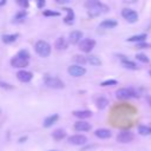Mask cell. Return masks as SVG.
<instances>
[{"instance_id":"obj_1","label":"cell","mask_w":151,"mask_h":151,"mask_svg":"<svg viewBox=\"0 0 151 151\" xmlns=\"http://www.w3.org/2000/svg\"><path fill=\"white\" fill-rule=\"evenodd\" d=\"M85 7L88 8L87 13L90 17H97L99 14H103V13H106L109 12V6L100 2V1H97V0H90V1H86L85 2Z\"/></svg>"},{"instance_id":"obj_2","label":"cell","mask_w":151,"mask_h":151,"mask_svg":"<svg viewBox=\"0 0 151 151\" xmlns=\"http://www.w3.org/2000/svg\"><path fill=\"white\" fill-rule=\"evenodd\" d=\"M28 63H29V53L26 50L19 51V53L15 54L11 59V65H12V67H15V68L26 67L28 65Z\"/></svg>"},{"instance_id":"obj_3","label":"cell","mask_w":151,"mask_h":151,"mask_svg":"<svg viewBox=\"0 0 151 151\" xmlns=\"http://www.w3.org/2000/svg\"><path fill=\"white\" fill-rule=\"evenodd\" d=\"M116 97L120 100H124V99H130V98H139V93L132 87H129V88L123 87L116 91Z\"/></svg>"},{"instance_id":"obj_4","label":"cell","mask_w":151,"mask_h":151,"mask_svg":"<svg viewBox=\"0 0 151 151\" xmlns=\"http://www.w3.org/2000/svg\"><path fill=\"white\" fill-rule=\"evenodd\" d=\"M34 50L42 58H46V57H48L51 54V45L48 42L44 41V40L37 41L35 45H34Z\"/></svg>"},{"instance_id":"obj_5","label":"cell","mask_w":151,"mask_h":151,"mask_svg":"<svg viewBox=\"0 0 151 151\" xmlns=\"http://www.w3.org/2000/svg\"><path fill=\"white\" fill-rule=\"evenodd\" d=\"M44 84L47 86V87H51V88H55V90H59V88H64V83L61 79L57 78V77H51V76H45L44 77Z\"/></svg>"},{"instance_id":"obj_6","label":"cell","mask_w":151,"mask_h":151,"mask_svg":"<svg viewBox=\"0 0 151 151\" xmlns=\"http://www.w3.org/2000/svg\"><path fill=\"white\" fill-rule=\"evenodd\" d=\"M94 46H96V40H93L91 38H85L79 42V50L84 53L91 52Z\"/></svg>"},{"instance_id":"obj_7","label":"cell","mask_w":151,"mask_h":151,"mask_svg":"<svg viewBox=\"0 0 151 151\" xmlns=\"http://www.w3.org/2000/svg\"><path fill=\"white\" fill-rule=\"evenodd\" d=\"M122 17L127 22H131V24H133V22H136L138 20V13L136 11L131 9V8H124L122 11Z\"/></svg>"},{"instance_id":"obj_8","label":"cell","mask_w":151,"mask_h":151,"mask_svg":"<svg viewBox=\"0 0 151 151\" xmlns=\"http://www.w3.org/2000/svg\"><path fill=\"white\" fill-rule=\"evenodd\" d=\"M133 138H134V134L131 131H127V130L120 131L117 134V140L119 143H130L131 140H133Z\"/></svg>"},{"instance_id":"obj_9","label":"cell","mask_w":151,"mask_h":151,"mask_svg":"<svg viewBox=\"0 0 151 151\" xmlns=\"http://www.w3.org/2000/svg\"><path fill=\"white\" fill-rule=\"evenodd\" d=\"M67 142L72 145H84L87 143V138L84 134H73L68 137Z\"/></svg>"},{"instance_id":"obj_10","label":"cell","mask_w":151,"mask_h":151,"mask_svg":"<svg viewBox=\"0 0 151 151\" xmlns=\"http://www.w3.org/2000/svg\"><path fill=\"white\" fill-rule=\"evenodd\" d=\"M68 73L72 77H81L86 73V68L80 65H71L68 67Z\"/></svg>"},{"instance_id":"obj_11","label":"cell","mask_w":151,"mask_h":151,"mask_svg":"<svg viewBox=\"0 0 151 151\" xmlns=\"http://www.w3.org/2000/svg\"><path fill=\"white\" fill-rule=\"evenodd\" d=\"M17 78L20 80V81H22V83H28V81H31L32 80V78H33V74H32V72H28V71H19L18 73H17Z\"/></svg>"},{"instance_id":"obj_12","label":"cell","mask_w":151,"mask_h":151,"mask_svg":"<svg viewBox=\"0 0 151 151\" xmlns=\"http://www.w3.org/2000/svg\"><path fill=\"white\" fill-rule=\"evenodd\" d=\"M73 129L76 131H90L91 130V124L85 122V120H79V122L74 123Z\"/></svg>"},{"instance_id":"obj_13","label":"cell","mask_w":151,"mask_h":151,"mask_svg":"<svg viewBox=\"0 0 151 151\" xmlns=\"http://www.w3.org/2000/svg\"><path fill=\"white\" fill-rule=\"evenodd\" d=\"M81 38H83V32L81 31H78V29L72 31L70 33V35H68V40H70L71 44H78V42H80Z\"/></svg>"},{"instance_id":"obj_14","label":"cell","mask_w":151,"mask_h":151,"mask_svg":"<svg viewBox=\"0 0 151 151\" xmlns=\"http://www.w3.org/2000/svg\"><path fill=\"white\" fill-rule=\"evenodd\" d=\"M94 134H96L98 138H100V139H106V138H110L112 133H111V131L107 130V129H97V130L94 131Z\"/></svg>"},{"instance_id":"obj_15","label":"cell","mask_w":151,"mask_h":151,"mask_svg":"<svg viewBox=\"0 0 151 151\" xmlns=\"http://www.w3.org/2000/svg\"><path fill=\"white\" fill-rule=\"evenodd\" d=\"M117 25H118V22L114 19H105L99 24V27L100 28H113Z\"/></svg>"},{"instance_id":"obj_16","label":"cell","mask_w":151,"mask_h":151,"mask_svg":"<svg viewBox=\"0 0 151 151\" xmlns=\"http://www.w3.org/2000/svg\"><path fill=\"white\" fill-rule=\"evenodd\" d=\"M54 46H55V48L57 50H66L67 47H68V42L66 41V39L64 38V37H59L57 40H55V42H54Z\"/></svg>"},{"instance_id":"obj_17","label":"cell","mask_w":151,"mask_h":151,"mask_svg":"<svg viewBox=\"0 0 151 151\" xmlns=\"http://www.w3.org/2000/svg\"><path fill=\"white\" fill-rule=\"evenodd\" d=\"M73 116L80 119H86L92 116V112L90 110H78V111H73Z\"/></svg>"},{"instance_id":"obj_18","label":"cell","mask_w":151,"mask_h":151,"mask_svg":"<svg viewBox=\"0 0 151 151\" xmlns=\"http://www.w3.org/2000/svg\"><path fill=\"white\" fill-rule=\"evenodd\" d=\"M119 57H120L122 64H123V66H124L125 68H129V70H137V68H138L137 65H136L133 61L129 60L127 58H124V55H119Z\"/></svg>"},{"instance_id":"obj_19","label":"cell","mask_w":151,"mask_h":151,"mask_svg":"<svg viewBox=\"0 0 151 151\" xmlns=\"http://www.w3.org/2000/svg\"><path fill=\"white\" fill-rule=\"evenodd\" d=\"M59 119V114H52V116H48V117H46L45 118V120H44V126L45 127H50V126H52L54 123H57V120Z\"/></svg>"},{"instance_id":"obj_20","label":"cell","mask_w":151,"mask_h":151,"mask_svg":"<svg viewBox=\"0 0 151 151\" xmlns=\"http://www.w3.org/2000/svg\"><path fill=\"white\" fill-rule=\"evenodd\" d=\"M145 38H146V34H145V33H142V34H136V35H132V37L127 38V39H126V41H130V42H137V44H139V42H143V41L145 40Z\"/></svg>"},{"instance_id":"obj_21","label":"cell","mask_w":151,"mask_h":151,"mask_svg":"<svg viewBox=\"0 0 151 151\" xmlns=\"http://www.w3.org/2000/svg\"><path fill=\"white\" fill-rule=\"evenodd\" d=\"M18 37H19L18 33H14V34H4L1 39H2V41H4L5 44H11V42L15 41V40L18 39Z\"/></svg>"},{"instance_id":"obj_22","label":"cell","mask_w":151,"mask_h":151,"mask_svg":"<svg viewBox=\"0 0 151 151\" xmlns=\"http://www.w3.org/2000/svg\"><path fill=\"white\" fill-rule=\"evenodd\" d=\"M107 104H109V100H107V98H105V97H99V98L96 99V105H97V107H98L99 110L105 109V107L107 106Z\"/></svg>"},{"instance_id":"obj_23","label":"cell","mask_w":151,"mask_h":151,"mask_svg":"<svg viewBox=\"0 0 151 151\" xmlns=\"http://www.w3.org/2000/svg\"><path fill=\"white\" fill-rule=\"evenodd\" d=\"M65 136H66V132H65L63 129H57V130L53 131V133H52V137H53L55 140H61V139L65 138Z\"/></svg>"},{"instance_id":"obj_24","label":"cell","mask_w":151,"mask_h":151,"mask_svg":"<svg viewBox=\"0 0 151 151\" xmlns=\"http://www.w3.org/2000/svg\"><path fill=\"white\" fill-rule=\"evenodd\" d=\"M66 12H67V15L65 17L64 21H65L66 24H72V22H73V19H74L73 9H72V8H70V7H67V8H66Z\"/></svg>"},{"instance_id":"obj_25","label":"cell","mask_w":151,"mask_h":151,"mask_svg":"<svg viewBox=\"0 0 151 151\" xmlns=\"http://www.w3.org/2000/svg\"><path fill=\"white\" fill-rule=\"evenodd\" d=\"M138 133L142 136H149L151 134V127L146 125H139L138 126Z\"/></svg>"},{"instance_id":"obj_26","label":"cell","mask_w":151,"mask_h":151,"mask_svg":"<svg viewBox=\"0 0 151 151\" xmlns=\"http://www.w3.org/2000/svg\"><path fill=\"white\" fill-rule=\"evenodd\" d=\"M73 61L76 63V65H83V64L87 63V58H85L84 55H80V54H76L73 57Z\"/></svg>"},{"instance_id":"obj_27","label":"cell","mask_w":151,"mask_h":151,"mask_svg":"<svg viewBox=\"0 0 151 151\" xmlns=\"http://www.w3.org/2000/svg\"><path fill=\"white\" fill-rule=\"evenodd\" d=\"M87 63H90V64L93 65V66H99V65H101V60H100L98 57H96V55H90V57H87Z\"/></svg>"},{"instance_id":"obj_28","label":"cell","mask_w":151,"mask_h":151,"mask_svg":"<svg viewBox=\"0 0 151 151\" xmlns=\"http://www.w3.org/2000/svg\"><path fill=\"white\" fill-rule=\"evenodd\" d=\"M27 15V12L26 11H19L15 17H14V22H18V21H22Z\"/></svg>"},{"instance_id":"obj_29","label":"cell","mask_w":151,"mask_h":151,"mask_svg":"<svg viewBox=\"0 0 151 151\" xmlns=\"http://www.w3.org/2000/svg\"><path fill=\"white\" fill-rule=\"evenodd\" d=\"M42 14L45 15V17H59L60 15V12H54V11H51V9H45L44 12H42Z\"/></svg>"},{"instance_id":"obj_30","label":"cell","mask_w":151,"mask_h":151,"mask_svg":"<svg viewBox=\"0 0 151 151\" xmlns=\"http://www.w3.org/2000/svg\"><path fill=\"white\" fill-rule=\"evenodd\" d=\"M136 59L137 60H139V61H142V63H149V58L144 54V53H137L136 54Z\"/></svg>"},{"instance_id":"obj_31","label":"cell","mask_w":151,"mask_h":151,"mask_svg":"<svg viewBox=\"0 0 151 151\" xmlns=\"http://www.w3.org/2000/svg\"><path fill=\"white\" fill-rule=\"evenodd\" d=\"M116 84H117V80H114V79H109V80L101 81V83H100V86H112V85H116Z\"/></svg>"},{"instance_id":"obj_32","label":"cell","mask_w":151,"mask_h":151,"mask_svg":"<svg viewBox=\"0 0 151 151\" xmlns=\"http://www.w3.org/2000/svg\"><path fill=\"white\" fill-rule=\"evenodd\" d=\"M17 4H18L19 6H21L22 8H27V7L29 6L28 1H25V0H18V1H17Z\"/></svg>"},{"instance_id":"obj_33","label":"cell","mask_w":151,"mask_h":151,"mask_svg":"<svg viewBox=\"0 0 151 151\" xmlns=\"http://www.w3.org/2000/svg\"><path fill=\"white\" fill-rule=\"evenodd\" d=\"M136 47L137 48H149V47H151V45L146 44V42H139V44L136 45Z\"/></svg>"},{"instance_id":"obj_34","label":"cell","mask_w":151,"mask_h":151,"mask_svg":"<svg viewBox=\"0 0 151 151\" xmlns=\"http://www.w3.org/2000/svg\"><path fill=\"white\" fill-rule=\"evenodd\" d=\"M0 86H1V87H6V88H13L12 85H8V84H6V83H1V81H0Z\"/></svg>"},{"instance_id":"obj_35","label":"cell","mask_w":151,"mask_h":151,"mask_svg":"<svg viewBox=\"0 0 151 151\" xmlns=\"http://www.w3.org/2000/svg\"><path fill=\"white\" fill-rule=\"evenodd\" d=\"M37 6H38L39 8L44 7V6H45V1H38V2H37Z\"/></svg>"},{"instance_id":"obj_36","label":"cell","mask_w":151,"mask_h":151,"mask_svg":"<svg viewBox=\"0 0 151 151\" xmlns=\"http://www.w3.org/2000/svg\"><path fill=\"white\" fill-rule=\"evenodd\" d=\"M145 99H146V101H147V104L151 106V96H146L145 97Z\"/></svg>"},{"instance_id":"obj_37","label":"cell","mask_w":151,"mask_h":151,"mask_svg":"<svg viewBox=\"0 0 151 151\" xmlns=\"http://www.w3.org/2000/svg\"><path fill=\"white\" fill-rule=\"evenodd\" d=\"M149 74H150V76H151V71H149Z\"/></svg>"},{"instance_id":"obj_38","label":"cell","mask_w":151,"mask_h":151,"mask_svg":"<svg viewBox=\"0 0 151 151\" xmlns=\"http://www.w3.org/2000/svg\"><path fill=\"white\" fill-rule=\"evenodd\" d=\"M50 151H57V150H50Z\"/></svg>"},{"instance_id":"obj_39","label":"cell","mask_w":151,"mask_h":151,"mask_svg":"<svg viewBox=\"0 0 151 151\" xmlns=\"http://www.w3.org/2000/svg\"><path fill=\"white\" fill-rule=\"evenodd\" d=\"M0 113H1V110H0Z\"/></svg>"}]
</instances>
